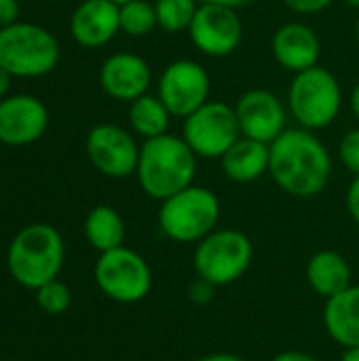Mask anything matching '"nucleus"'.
Segmentation results:
<instances>
[{
	"mask_svg": "<svg viewBox=\"0 0 359 361\" xmlns=\"http://www.w3.org/2000/svg\"><path fill=\"white\" fill-rule=\"evenodd\" d=\"M269 176L284 192L309 199L326 190L332 176V157L313 131L286 129L269 144Z\"/></svg>",
	"mask_w": 359,
	"mask_h": 361,
	"instance_id": "obj_1",
	"label": "nucleus"
},
{
	"mask_svg": "<svg viewBox=\"0 0 359 361\" xmlns=\"http://www.w3.org/2000/svg\"><path fill=\"white\" fill-rule=\"evenodd\" d=\"M197 159L199 157L182 135L165 133L152 140H144L140 146L135 176L142 190L150 199L165 201L195 184Z\"/></svg>",
	"mask_w": 359,
	"mask_h": 361,
	"instance_id": "obj_2",
	"label": "nucleus"
},
{
	"mask_svg": "<svg viewBox=\"0 0 359 361\" xmlns=\"http://www.w3.org/2000/svg\"><path fill=\"white\" fill-rule=\"evenodd\" d=\"M63 256L66 247L57 228L49 224H30L15 235L6 254V267L19 286L38 290L57 279Z\"/></svg>",
	"mask_w": 359,
	"mask_h": 361,
	"instance_id": "obj_3",
	"label": "nucleus"
},
{
	"mask_svg": "<svg viewBox=\"0 0 359 361\" xmlns=\"http://www.w3.org/2000/svg\"><path fill=\"white\" fill-rule=\"evenodd\" d=\"M220 214L222 205L216 192L205 186L190 184L161 201L159 228L176 243H199L218 228Z\"/></svg>",
	"mask_w": 359,
	"mask_h": 361,
	"instance_id": "obj_4",
	"label": "nucleus"
},
{
	"mask_svg": "<svg viewBox=\"0 0 359 361\" xmlns=\"http://www.w3.org/2000/svg\"><path fill=\"white\" fill-rule=\"evenodd\" d=\"M343 108L339 78L324 66H313L294 74L288 89V110L298 127L320 131L330 127Z\"/></svg>",
	"mask_w": 359,
	"mask_h": 361,
	"instance_id": "obj_5",
	"label": "nucleus"
},
{
	"mask_svg": "<svg viewBox=\"0 0 359 361\" xmlns=\"http://www.w3.org/2000/svg\"><path fill=\"white\" fill-rule=\"evenodd\" d=\"M57 61L59 44L49 30L23 21L0 27V68L11 76H44Z\"/></svg>",
	"mask_w": 359,
	"mask_h": 361,
	"instance_id": "obj_6",
	"label": "nucleus"
},
{
	"mask_svg": "<svg viewBox=\"0 0 359 361\" xmlns=\"http://www.w3.org/2000/svg\"><path fill=\"white\" fill-rule=\"evenodd\" d=\"M254 245L250 237L235 228H216L201 239L193 254L197 277L214 288L239 281L250 269Z\"/></svg>",
	"mask_w": 359,
	"mask_h": 361,
	"instance_id": "obj_7",
	"label": "nucleus"
},
{
	"mask_svg": "<svg viewBox=\"0 0 359 361\" xmlns=\"http://www.w3.org/2000/svg\"><path fill=\"white\" fill-rule=\"evenodd\" d=\"M93 275L99 292L121 305H135L152 290V271L148 262L125 245L99 254Z\"/></svg>",
	"mask_w": 359,
	"mask_h": 361,
	"instance_id": "obj_8",
	"label": "nucleus"
},
{
	"mask_svg": "<svg viewBox=\"0 0 359 361\" xmlns=\"http://www.w3.org/2000/svg\"><path fill=\"white\" fill-rule=\"evenodd\" d=\"M182 137L199 159H222L241 137L235 106L209 99L184 118Z\"/></svg>",
	"mask_w": 359,
	"mask_h": 361,
	"instance_id": "obj_9",
	"label": "nucleus"
},
{
	"mask_svg": "<svg viewBox=\"0 0 359 361\" xmlns=\"http://www.w3.org/2000/svg\"><path fill=\"white\" fill-rule=\"evenodd\" d=\"M209 91V74L195 59H176L167 63L157 82V95L174 118H186L207 104Z\"/></svg>",
	"mask_w": 359,
	"mask_h": 361,
	"instance_id": "obj_10",
	"label": "nucleus"
},
{
	"mask_svg": "<svg viewBox=\"0 0 359 361\" xmlns=\"http://www.w3.org/2000/svg\"><path fill=\"white\" fill-rule=\"evenodd\" d=\"M188 36L203 55L229 57L243 40V23L237 8L222 4H199Z\"/></svg>",
	"mask_w": 359,
	"mask_h": 361,
	"instance_id": "obj_11",
	"label": "nucleus"
},
{
	"mask_svg": "<svg viewBox=\"0 0 359 361\" xmlns=\"http://www.w3.org/2000/svg\"><path fill=\"white\" fill-rule=\"evenodd\" d=\"M85 150L91 165L108 178H129L138 169L140 146L135 137L118 125H95L85 140Z\"/></svg>",
	"mask_w": 359,
	"mask_h": 361,
	"instance_id": "obj_12",
	"label": "nucleus"
},
{
	"mask_svg": "<svg viewBox=\"0 0 359 361\" xmlns=\"http://www.w3.org/2000/svg\"><path fill=\"white\" fill-rule=\"evenodd\" d=\"M235 114L241 135L262 144H273L288 129V110L284 102L267 89L245 91L235 104Z\"/></svg>",
	"mask_w": 359,
	"mask_h": 361,
	"instance_id": "obj_13",
	"label": "nucleus"
},
{
	"mask_svg": "<svg viewBox=\"0 0 359 361\" xmlns=\"http://www.w3.org/2000/svg\"><path fill=\"white\" fill-rule=\"evenodd\" d=\"M49 125L44 104L32 95H11L0 102V142L25 146L40 140Z\"/></svg>",
	"mask_w": 359,
	"mask_h": 361,
	"instance_id": "obj_14",
	"label": "nucleus"
},
{
	"mask_svg": "<svg viewBox=\"0 0 359 361\" xmlns=\"http://www.w3.org/2000/svg\"><path fill=\"white\" fill-rule=\"evenodd\" d=\"M150 82V66L146 63L144 57L135 53H114L99 68L102 89L118 102L131 104L133 99L148 93Z\"/></svg>",
	"mask_w": 359,
	"mask_h": 361,
	"instance_id": "obj_15",
	"label": "nucleus"
},
{
	"mask_svg": "<svg viewBox=\"0 0 359 361\" xmlns=\"http://www.w3.org/2000/svg\"><path fill=\"white\" fill-rule=\"evenodd\" d=\"M271 51H273L275 61L284 70L298 74L320 63L322 40L315 34V30L309 27L307 23L290 21V23H284L273 34Z\"/></svg>",
	"mask_w": 359,
	"mask_h": 361,
	"instance_id": "obj_16",
	"label": "nucleus"
},
{
	"mask_svg": "<svg viewBox=\"0 0 359 361\" xmlns=\"http://www.w3.org/2000/svg\"><path fill=\"white\" fill-rule=\"evenodd\" d=\"M118 32L121 15L112 0H83L70 19L72 38L87 49L108 44Z\"/></svg>",
	"mask_w": 359,
	"mask_h": 361,
	"instance_id": "obj_17",
	"label": "nucleus"
},
{
	"mask_svg": "<svg viewBox=\"0 0 359 361\" xmlns=\"http://www.w3.org/2000/svg\"><path fill=\"white\" fill-rule=\"evenodd\" d=\"M324 326L343 349L359 347V283L326 300Z\"/></svg>",
	"mask_w": 359,
	"mask_h": 361,
	"instance_id": "obj_18",
	"label": "nucleus"
},
{
	"mask_svg": "<svg viewBox=\"0 0 359 361\" xmlns=\"http://www.w3.org/2000/svg\"><path fill=\"white\" fill-rule=\"evenodd\" d=\"M269 161H271L269 144L243 135L220 159L224 176L237 184H250L260 180L264 173H269Z\"/></svg>",
	"mask_w": 359,
	"mask_h": 361,
	"instance_id": "obj_19",
	"label": "nucleus"
},
{
	"mask_svg": "<svg viewBox=\"0 0 359 361\" xmlns=\"http://www.w3.org/2000/svg\"><path fill=\"white\" fill-rule=\"evenodd\" d=\"M307 283L317 296L328 300L351 286V267L339 252L322 250L307 262Z\"/></svg>",
	"mask_w": 359,
	"mask_h": 361,
	"instance_id": "obj_20",
	"label": "nucleus"
},
{
	"mask_svg": "<svg viewBox=\"0 0 359 361\" xmlns=\"http://www.w3.org/2000/svg\"><path fill=\"white\" fill-rule=\"evenodd\" d=\"M125 220L110 205L93 207L85 218V237L99 254L116 250L125 243Z\"/></svg>",
	"mask_w": 359,
	"mask_h": 361,
	"instance_id": "obj_21",
	"label": "nucleus"
},
{
	"mask_svg": "<svg viewBox=\"0 0 359 361\" xmlns=\"http://www.w3.org/2000/svg\"><path fill=\"white\" fill-rule=\"evenodd\" d=\"M171 118H174L171 112L167 110V106L161 102L159 95L144 93L142 97L129 104L131 131L140 135L142 140H152V137L169 133Z\"/></svg>",
	"mask_w": 359,
	"mask_h": 361,
	"instance_id": "obj_22",
	"label": "nucleus"
},
{
	"mask_svg": "<svg viewBox=\"0 0 359 361\" xmlns=\"http://www.w3.org/2000/svg\"><path fill=\"white\" fill-rule=\"evenodd\" d=\"M197 8H199L197 0H157L154 2L157 23L167 34L188 32Z\"/></svg>",
	"mask_w": 359,
	"mask_h": 361,
	"instance_id": "obj_23",
	"label": "nucleus"
},
{
	"mask_svg": "<svg viewBox=\"0 0 359 361\" xmlns=\"http://www.w3.org/2000/svg\"><path fill=\"white\" fill-rule=\"evenodd\" d=\"M118 15H121V32L133 38L148 36L154 27H159L154 4H150L148 0H131L127 4H121Z\"/></svg>",
	"mask_w": 359,
	"mask_h": 361,
	"instance_id": "obj_24",
	"label": "nucleus"
},
{
	"mask_svg": "<svg viewBox=\"0 0 359 361\" xmlns=\"http://www.w3.org/2000/svg\"><path fill=\"white\" fill-rule=\"evenodd\" d=\"M34 292H36V305H38V309L44 311L47 315H61L72 305V294H70L68 286L61 283L59 279H53V281L40 286Z\"/></svg>",
	"mask_w": 359,
	"mask_h": 361,
	"instance_id": "obj_25",
	"label": "nucleus"
},
{
	"mask_svg": "<svg viewBox=\"0 0 359 361\" xmlns=\"http://www.w3.org/2000/svg\"><path fill=\"white\" fill-rule=\"evenodd\" d=\"M339 157L341 163L345 165V169L349 173H353V178L359 176V127L347 131L341 142H339Z\"/></svg>",
	"mask_w": 359,
	"mask_h": 361,
	"instance_id": "obj_26",
	"label": "nucleus"
},
{
	"mask_svg": "<svg viewBox=\"0 0 359 361\" xmlns=\"http://www.w3.org/2000/svg\"><path fill=\"white\" fill-rule=\"evenodd\" d=\"M290 11L300 13V15H313L326 11L334 0H281Z\"/></svg>",
	"mask_w": 359,
	"mask_h": 361,
	"instance_id": "obj_27",
	"label": "nucleus"
},
{
	"mask_svg": "<svg viewBox=\"0 0 359 361\" xmlns=\"http://www.w3.org/2000/svg\"><path fill=\"white\" fill-rule=\"evenodd\" d=\"M347 212L353 218V222L359 224V176H355L347 188Z\"/></svg>",
	"mask_w": 359,
	"mask_h": 361,
	"instance_id": "obj_28",
	"label": "nucleus"
},
{
	"mask_svg": "<svg viewBox=\"0 0 359 361\" xmlns=\"http://www.w3.org/2000/svg\"><path fill=\"white\" fill-rule=\"evenodd\" d=\"M19 17V2L17 0H0V27L15 23Z\"/></svg>",
	"mask_w": 359,
	"mask_h": 361,
	"instance_id": "obj_29",
	"label": "nucleus"
},
{
	"mask_svg": "<svg viewBox=\"0 0 359 361\" xmlns=\"http://www.w3.org/2000/svg\"><path fill=\"white\" fill-rule=\"evenodd\" d=\"M271 361H317L313 355L305 353V351H284L279 355H275Z\"/></svg>",
	"mask_w": 359,
	"mask_h": 361,
	"instance_id": "obj_30",
	"label": "nucleus"
},
{
	"mask_svg": "<svg viewBox=\"0 0 359 361\" xmlns=\"http://www.w3.org/2000/svg\"><path fill=\"white\" fill-rule=\"evenodd\" d=\"M199 4H222V6H231V8H245L250 6L254 0H197Z\"/></svg>",
	"mask_w": 359,
	"mask_h": 361,
	"instance_id": "obj_31",
	"label": "nucleus"
},
{
	"mask_svg": "<svg viewBox=\"0 0 359 361\" xmlns=\"http://www.w3.org/2000/svg\"><path fill=\"white\" fill-rule=\"evenodd\" d=\"M195 361H245L239 355H233V353H212V355H205V357H199Z\"/></svg>",
	"mask_w": 359,
	"mask_h": 361,
	"instance_id": "obj_32",
	"label": "nucleus"
},
{
	"mask_svg": "<svg viewBox=\"0 0 359 361\" xmlns=\"http://www.w3.org/2000/svg\"><path fill=\"white\" fill-rule=\"evenodd\" d=\"M349 106H351V112L353 116L359 121V82L351 89V95H349Z\"/></svg>",
	"mask_w": 359,
	"mask_h": 361,
	"instance_id": "obj_33",
	"label": "nucleus"
},
{
	"mask_svg": "<svg viewBox=\"0 0 359 361\" xmlns=\"http://www.w3.org/2000/svg\"><path fill=\"white\" fill-rule=\"evenodd\" d=\"M11 78H13V76H11L4 68H0V97L8 91V87H11Z\"/></svg>",
	"mask_w": 359,
	"mask_h": 361,
	"instance_id": "obj_34",
	"label": "nucleus"
},
{
	"mask_svg": "<svg viewBox=\"0 0 359 361\" xmlns=\"http://www.w3.org/2000/svg\"><path fill=\"white\" fill-rule=\"evenodd\" d=\"M341 361H359V347H353V349H345V353H343V360Z\"/></svg>",
	"mask_w": 359,
	"mask_h": 361,
	"instance_id": "obj_35",
	"label": "nucleus"
},
{
	"mask_svg": "<svg viewBox=\"0 0 359 361\" xmlns=\"http://www.w3.org/2000/svg\"><path fill=\"white\" fill-rule=\"evenodd\" d=\"M349 6H353V8H359V0H345Z\"/></svg>",
	"mask_w": 359,
	"mask_h": 361,
	"instance_id": "obj_36",
	"label": "nucleus"
},
{
	"mask_svg": "<svg viewBox=\"0 0 359 361\" xmlns=\"http://www.w3.org/2000/svg\"><path fill=\"white\" fill-rule=\"evenodd\" d=\"M355 38H358V47H359V17H358V23H355Z\"/></svg>",
	"mask_w": 359,
	"mask_h": 361,
	"instance_id": "obj_37",
	"label": "nucleus"
},
{
	"mask_svg": "<svg viewBox=\"0 0 359 361\" xmlns=\"http://www.w3.org/2000/svg\"><path fill=\"white\" fill-rule=\"evenodd\" d=\"M112 2H114V4H118V6H121V4H127V2H131V0H112Z\"/></svg>",
	"mask_w": 359,
	"mask_h": 361,
	"instance_id": "obj_38",
	"label": "nucleus"
}]
</instances>
